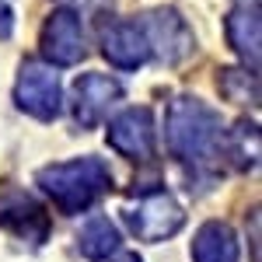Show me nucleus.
<instances>
[{
    "label": "nucleus",
    "mask_w": 262,
    "mask_h": 262,
    "mask_svg": "<svg viewBox=\"0 0 262 262\" xmlns=\"http://www.w3.org/2000/svg\"><path fill=\"white\" fill-rule=\"evenodd\" d=\"M101 53L105 60L119 70H137L150 60V46L143 35L140 21H116L105 35H101Z\"/></svg>",
    "instance_id": "obj_9"
},
{
    "label": "nucleus",
    "mask_w": 262,
    "mask_h": 262,
    "mask_svg": "<svg viewBox=\"0 0 262 262\" xmlns=\"http://www.w3.org/2000/svg\"><path fill=\"white\" fill-rule=\"evenodd\" d=\"M221 150L234 161V168H255L259 164V129H255V122H238L231 133H227V140H221Z\"/></svg>",
    "instance_id": "obj_14"
},
{
    "label": "nucleus",
    "mask_w": 262,
    "mask_h": 262,
    "mask_svg": "<svg viewBox=\"0 0 262 262\" xmlns=\"http://www.w3.org/2000/svg\"><path fill=\"white\" fill-rule=\"evenodd\" d=\"M221 84L224 98L234 101V105H255L259 101V84H255V74H248V70H221Z\"/></svg>",
    "instance_id": "obj_15"
},
{
    "label": "nucleus",
    "mask_w": 262,
    "mask_h": 262,
    "mask_svg": "<svg viewBox=\"0 0 262 262\" xmlns=\"http://www.w3.org/2000/svg\"><path fill=\"white\" fill-rule=\"evenodd\" d=\"M14 101L21 112H28L39 122H53L63 108V88H60V74L39 60H25L21 63L18 84H14Z\"/></svg>",
    "instance_id": "obj_3"
},
{
    "label": "nucleus",
    "mask_w": 262,
    "mask_h": 262,
    "mask_svg": "<svg viewBox=\"0 0 262 262\" xmlns=\"http://www.w3.org/2000/svg\"><path fill=\"white\" fill-rule=\"evenodd\" d=\"M116 262H143V259L137 255V252H119V255H116Z\"/></svg>",
    "instance_id": "obj_17"
},
{
    "label": "nucleus",
    "mask_w": 262,
    "mask_h": 262,
    "mask_svg": "<svg viewBox=\"0 0 262 262\" xmlns=\"http://www.w3.org/2000/svg\"><path fill=\"white\" fill-rule=\"evenodd\" d=\"M42 56L53 67H74L84 60V25L74 11H53L42 28Z\"/></svg>",
    "instance_id": "obj_7"
},
{
    "label": "nucleus",
    "mask_w": 262,
    "mask_h": 262,
    "mask_svg": "<svg viewBox=\"0 0 262 262\" xmlns=\"http://www.w3.org/2000/svg\"><path fill=\"white\" fill-rule=\"evenodd\" d=\"M122 98V84L108 74H84L74 84V119L81 122L84 129H95L108 108Z\"/></svg>",
    "instance_id": "obj_8"
},
{
    "label": "nucleus",
    "mask_w": 262,
    "mask_h": 262,
    "mask_svg": "<svg viewBox=\"0 0 262 262\" xmlns=\"http://www.w3.org/2000/svg\"><path fill=\"white\" fill-rule=\"evenodd\" d=\"M224 28H227V42H231V49L238 53L245 60V67L255 74L259 70V42H262V21H259V7L255 4H242V7H234L227 21H224Z\"/></svg>",
    "instance_id": "obj_10"
},
{
    "label": "nucleus",
    "mask_w": 262,
    "mask_h": 262,
    "mask_svg": "<svg viewBox=\"0 0 262 262\" xmlns=\"http://www.w3.org/2000/svg\"><path fill=\"white\" fill-rule=\"evenodd\" d=\"M108 143L112 150H119L129 161H147L154 158L158 147V126H154V112L150 108H126L108 122Z\"/></svg>",
    "instance_id": "obj_6"
},
{
    "label": "nucleus",
    "mask_w": 262,
    "mask_h": 262,
    "mask_svg": "<svg viewBox=\"0 0 262 262\" xmlns=\"http://www.w3.org/2000/svg\"><path fill=\"white\" fill-rule=\"evenodd\" d=\"M164 140L168 150L185 164H203L210 161L221 150L224 129H221V116L200 98H179L168 105V119H164Z\"/></svg>",
    "instance_id": "obj_1"
},
{
    "label": "nucleus",
    "mask_w": 262,
    "mask_h": 262,
    "mask_svg": "<svg viewBox=\"0 0 262 262\" xmlns=\"http://www.w3.org/2000/svg\"><path fill=\"white\" fill-rule=\"evenodd\" d=\"M192 262H238V238L221 221H206L192 238Z\"/></svg>",
    "instance_id": "obj_12"
},
{
    "label": "nucleus",
    "mask_w": 262,
    "mask_h": 262,
    "mask_svg": "<svg viewBox=\"0 0 262 262\" xmlns=\"http://www.w3.org/2000/svg\"><path fill=\"white\" fill-rule=\"evenodd\" d=\"M35 182H39V189L60 206L63 213H84L88 206H95L108 192L112 171L98 158H77V161L42 168L35 175Z\"/></svg>",
    "instance_id": "obj_2"
},
{
    "label": "nucleus",
    "mask_w": 262,
    "mask_h": 262,
    "mask_svg": "<svg viewBox=\"0 0 262 262\" xmlns=\"http://www.w3.org/2000/svg\"><path fill=\"white\" fill-rule=\"evenodd\" d=\"M126 224L129 231L140 238V242H164L185 224V210L179 206L175 196L168 192H147L137 206H129L126 213Z\"/></svg>",
    "instance_id": "obj_5"
},
{
    "label": "nucleus",
    "mask_w": 262,
    "mask_h": 262,
    "mask_svg": "<svg viewBox=\"0 0 262 262\" xmlns=\"http://www.w3.org/2000/svg\"><path fill=\"white\" fill-rule=\"evenodd\" d=\"M140 28H143V35H147L150 56H158L168 67L182 63L192 53V46H196L192 42V28L185 25V18H182L175 7H158L150 14H143Z\"/></svg>",
    "instance_id": "obj_4"
},
{
    "label": "nucleus",
    "mask_w": 262,
    "mask_h": 262,
    "mask_svg": "<svg viewBox=\"0 0 262 262\" xmlns=\"http://www.w3.org/2000/svg\"><path fill=\"white\" fill-rule=\"evenodd\" d=\"M11 32H14V14H11V7L0 0V39H11Z\"/></svg>",
    "instance_id": "obj_16"
},
{
    "label": "nucleus",
    "mask_w": 262,
    "mask_h": 262,
    "mask_svg": "<svg viewBox=\"0 0 262 262\" xmlns=\"http://www.w3.org/2000/svg\"><path fill=\"white\" fill-rule=\"evenodd\" d=\"M0 224L11 227L21 238H28L32 245H42L46 234H49V221H46L42 206L32 203L28 196H21V192H14V196H7L0 203Z\"/></svg>",
    "instance_id": "obj_11"
},
{
    "label": "nucleus",
    "mask_w": 262,
    "mask_h": 262,
    "mask_svg": "<svg viewBox=\"0 0 262 262\" xmlns=\"http://www.w3.org/2000/svg\"><path fill=\"white\" fill-rule=\"evenodd\" d=\"M119 242H122L119 231H116V224L108 221V217H91L81 227V234H77V248H81L84 259H91V262H101V259H108V255H116Z\"/></svg>",
    "instance_id": "obj_13"
}]
</instances>
